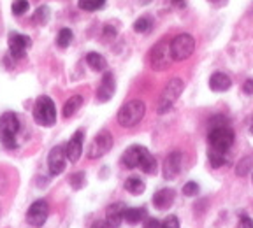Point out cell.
Masks as SVG:
<instances>
[{
  "mask_svg": "<svg viewBox=\"0 0 253 228\" xmlns=\"http://www.w3.org/2000/svg\"><path fill=\"white\" fill-rule=\"evenodd\" d=\"M144 113H146V104L139 99H134L130 102H126L122 106V109L118 111V123L125 128H130L135 126L142 118H144Z\"/></svg>",
  "mask_w": 253,
  "mask_h": 228,
  "instance_id": "6da1fadb",
  "label": "cell"
},
{
  "mask_svg": "<svg viewBox=\"0 0 253 228\" xmlns=\"http://www.w3.org/2000/svg\"><path fill=\"white\" fill-rule=\"evenodd\" d=\"M183 86H185V84H183V81L179 77L170 79L169 83L166 84L164 91L160 93V99H158V106H157L158 114H166L172 109L176 100L179 99V95L183 93Z\"/></svg>",
  "mask_w": 253,
  "mask_h": 228,
  "instance_id": "7a4b0ae2",
  "label": "cell"
},
{
  "mask_svg": "<svg viewBox=\"0 0 253 228\" xmlns=\"http://www.w3.org/2000/svg\"><path fill=\"white\" fill-rule=\"evenodd\" d=\"M20 132V119L14 113H5L0 118V141L7 150H14L16 146V135Z\"/></svg>",
  "mask_w": 253,
  "mask_h": 228,
  "instance_id": "3957f363",
  "label": "cell"
},
{
  "mask_svg": "<svg viewBox=\"0 0 253 228\" xmlns=\"http://www.w3.org/2000/svg\"><path fill=\"white\" fill-rule=\"evenodd\" d=\"M208 141H210L211 148H213L214 151L225 153V151H229L234 144V132L230 126L216 125L211 128L210 135H208Z\"/></svg>",
  "mask_w": 253,
  "mask_h": 228,
  "instance_id": "277c9868",
  "label": "cell"
},
{
  "mask_svg": "<svg viewBox=\"0 0 253 228\" xmlns=\"http://www.w3.org/2000/svg\"><path fill=\"white\" fill-rule=\"evenodd\" d=\"M34 119L41 126H51L56 121V107L49 97H39L34 106Z\"/></svg>",
  "mask_w": 253,
  "mask_h": 228,
  "instance_id": "5b68a950",
  "label": "cell"
},
{
  "mask_svg": "<svg viewBox=\"0 0 253 228\" xmlns=\"http://www.w3.org/2000/svg\"><path fill=\"white\" fill-rule=\"evenodd\" d=\"M170 51H172V58L176 62H183L194 55L195 39L190 34H179L170 40Z\"/></svg>",
  "mask_w": 253,
  "mask_h": 228,
  "instance_id": "8992f818",
  "label": "cell"
},
{
  "mask_svg": "<svg viewBox=\"0 0 253 228\" xmlns=\"http://www.w3.org/2000/svg\"><path fill=\"white\" fill-rule=\"evenodd\" d=\"M172 51H170V42L160 40L150 53V65L155 71H166L172 63Z\"/></svg>",
  "mask_w": 253,
  "mask_h": 228,
  "instance_id": "52a82bcc",
  "label": "cell"
},
{
  "mask_svg": "<svg viewBox=\"0 0 253 228\" xmlns=\"http://www.w3.org/2000/svg\"><path fill=\"white\" fill-rule=\"evenodd\" d=\"M113 148V135L107 132V130H102L99 134L95 135L93 141L88 146V158L90 160H97V158H102L104 154H107Z\"/></svg>",
  "mask_w": 253,
  "mask_h": 228,
  "instance_id": "ba28073f",
  "label": "cell"
},
{
  "mask_svg": "<svg viewBox=\"0 0 253 228\" xmlns=\"http://www.w3.org/2000/svg\"><path fill=\"white\" fill-rule=\"evenodd\" d=\"M47 216H49V205H47L46 200H36L34 204L28 207V213H27V221L30 227H36L41 228L44 223H46Z\"/></svg>",
  "mask_w": 253,
  "mask_h": 228,
  "instance_id": "9c48e42d",
  "label": "cell"
},
{
  "mask_svg": "<svg viewBox=\"0 0 253 228\" xmlns=\"http://www.w3.org/2000/svg\"><path fill=\"white\" fill-rule=\"evenodd\" d=\"M9 55L12 60H21L25 58V53L30 47L32 40L28 36H21V34H11L9 36Z\"/></svg>",
  "mask_w": 253,
  "mask_h": 228,
  "instance_id": "30bf717a",
  "label": "cell"
},
{
  "mask_svg": "<svg viewBox=\"0 0 253 228\" xmlns=\"http://www.w3.org/2000/svg\"><path fill=\"white\" fill-rule=\"evenodd\" d=\"M65 160H67V153H65V146H55L51 151H49V156H47V167H49V172L53 176H58L65 169Z\"/></svg>",
  "mask_w": 253,
  "mask_h": 228,
  "instance_id": "8fae6325",
  "label": "cell"
},
{
  "mask_svg": "<svg viewBox=\"0 0 253 228\" xmlns=\"http://www.w3.org/2000/svg\"><path fill=\"white\" fill-rule=\"evenodd\" d=\"M181 163H183V154L179 151H174L164 161V177L167 181H172L179 176L181 172Z\"/></svg>",
  "mask_w": 253,
  "mask_h": 228,
  "instance_id": "7c38bea8",
  "label": "cell"
},
{
  "mask_svg": "<svg viewBox=\"0 0 253 228\" xmlns=\"http://www.w3.org/2000/svg\"><path fill=\"white\" fill-rule=\"evenodd\" d=\"M83 142H84V132L83 130H78L74 135L71 137V141L65 146V153H67V160L71 163H76V161L81 158V153H83Z\"/></svg>",
  "mask_w": 253,
  "mask_h": 228,
  "instance_id": "4fadbf2b",
  "label": "cell"
},
{
  "mask_svg": "<svg viewBox=\"0 0 253 228\" xmlns=\"http://www.w3.org/2000/svg\"><path fill=\"white\" fill-rule=\"evenodd\" d=\"M116 91V81L113 72H104L102 79H100L99 90H97V100L99 102H107V100L115 95Z\"/></svg>",
  "mask_w": 253,
  "mask_h": 228,
  "instance_id": "5bb4252c",
  "label": "cell"
},
{
  "mask_svg": "<svg viewBox=\"0 0 253 228\" xmlns=\"http://www.w3.org/2000/svg\"><path fill=\"white\" fill-rule=\"evenodd\" d=\"M144 150H146L144 146H130V148L123 153L122 163L126 167V169H135V167H139Z\"/></svg>",
  "mask_w": 253,
  "mask_h": 228,
  "instance_id": "9a60e30c",
  "label": "cell"
},
{
  "mask_svg": "<svg viewBox=\"0 0 253 228\" xmlns=\"http://www.w3.org/2000/svg\"><path fill=\"white\" fill-rule=\"evenodd\" d=\"M174 198H176L174 190L172 188H164L153 195V204H155V207L160 209V211H166V209H169L170 205L174 204Z\"/></svg>",
  "mask_w": 253,
  "mask_h": 228,
  "instance_id": "2e32d148",
  "label": "cell"
},
{
  "mask_svg": "<svg viewBox=\"0 0 253 228\" xmlns=\"http://www.w3.org/2000/svg\"><path fill=\"white\" fill-rule=\"evenodd\" d=\"M125 205L123 204H113L107 207L106 211V223L109 225L111 228H118L123 221V213H125Z\"/></svg>",
  "mask_w": 253,
  "mask_h": 228,
  "instance_id": "e0dca14e",
  "label": "cell"
},
{
  "mask_svg": "<svg viewBox=\"0 0 253 228\" xmlns=\"http://www.w3.org/2000/svg\"><path fill=\"white\" fill-rule=\"evenodd\" d=\"M230 86H232V81H230L229 76L223 74V72H214V74L210 77V88L213 91H218V93H221V91L229 90Z\"/></svg>",
  "mask_w": 253,
  "mask_h": 228,
  "instance_id": "ac0fdd59",
  "label": "cell"
},
{
  "mask_svg": "<svg viewBox=\"0 0 253 228\" xmlns=\"http://www.w3.org/2000/svg\"><path fill=\"white\" fill-rule=\"evenodd\" d=\"M144 218H146V209L144 207H130V209H125V213H123V220L130 225L139 223Z\"/></svg>",
  "mask_w": 253,
  "mask_h": 228,
  "instance_id": "d6986e66",
  "label": "cell"
},
{
  "mask_svg": "<svg viewBox=\"0 0 253 228\" xmlns=\"http://www.w3.org/2000/svg\"><path fill=\"white\" fill-rule=\"evenodd\" d=\"M139 169L144 170L146 174H155V172H157V158H155L148 150H144V153H142Z\"/></svg>",
  "mask_w": 253,
  "mask_h": 228,
  "instance_id": "ffe728a7",
  "label": "cell"
},
{
  "mask_svg": "<svg viewBox=\"0 0 253 228\" xmlns=\"http://www.w3.org/2000/svg\"><path fill=\"white\" fill-rule=\"evenodd\" d=\"M86 63L97 72H102V71H106V69H107L106 58H104L102 55H99V53H93V51L86 55Z\"/></svg>",
  "mask_w": 253,
  "mask_h": 228,
  "instance_id": "44dd1931",
  "label": "cell"
},
{
  "mask_svg": "<svg viewBox=\"0 0 253 228\" xmlns=\"http://www.w3.org/2000/svg\"><path fill=\"white\" fill-rule=\"evenodd\" d=\"M125 190L132 195H141L146 190V185L142 181L141 177H128L125 181Z\"/></svg>",
  "mask_w": 253,
  "mask_h": 228,
  "instance_id": "7402d4cb",
  "label": "cell"
},
{
  "mask_svg": "<svg viewBox=\"0 0 253 228\" xmlns=\"http://www.w3.org/2000/svg\"><path fill=\"white\" fill-rule=\"evenodd\" d=\"M81 106H83V97H81V95L71 97V99L65 102V106H63V116H65V118H71L72 114H76V111Z\"/></svg>",
  "mask_w": 253,
  "mask_h": 228,
  "instance_id": "603a6c76",
  "label": "cell"
},
{
  "mask_svg": "<svg viewBox=\"0 0 253 228\" xmlns=\"http://www.w3.org/2000/svg\"><path fill=\"white\" fill-rule=\"evenodd\" d=\"M151 28H153V21H151V18H148V16H141L134 23V30L137 32V34H148Z\"/></svg>",
  "mask_w": 253,
  "mask_h": 228,
  "instance_id": "cb8c5ba5",
  "label": "cell"
},
{
  "mask_svg": "<svg viewBox=\"0 0 253 228\" xmlns=\"http://www.w3.org/2000/svg\"><path fill=\"white\" fill-rule=\"evenodd\" d=\"M78 5L83 11H99L106 5V0H78Z\"/></svg>",
  "mask_w": 253,
  "mask_h": 228,
  "instance_id": "d4e9b609",
  "label": "cell"
},
{
  "mask_svg": "<svg viewBox=\"0 0 253 228\" xmlns=\"http://www.w3.org/2000/svg\"><path fill=\"white\" fill-rule=\"evenodd\" d=\"M49 14H51L49 7H47V5H41L36 11V14H34V21H36L37 25H46L47 21H49Z\"/></svg>",
  "mask_w": 253,
  "mask_h": 228,
  "instance_id": "484cf974",
  "label": "cell"
},
{
  "mask_svg": "<svg viewBox=\"0 0 253 228\" xmlns=\"http://www.w3.org/2000/svg\"><path fill=\"white\" fill-rule=\"evenodd\" d=\"M72 30L71 28H62L58 34V37H56V42H58L60 47H67L69 44L72 42Z\"/></svg>",
  "mask_w": 253,
  "mask_h": 228,
  "instance_id": "4316f807",
  "label": "cell"
},
{
  "mask_svg": "<svg viewBox=\"0 0 253 228\" xmlns=\"http://www.w3.org/2000/svg\"><path fill=\"white\" fill-rule=\"evenodd\" d=\"M210 163L211 167L218 169V167L225 165L227 163V158H225V153H220V151H210Z\"/></svg>",
  "mask_w": 253,
  "mask_h": 228,
  "instance_id": "83f0119b",
  "label": "cell"
},
{
  "mask_svg": "<svg viewBox=\"0 0 253 228\" xmlns=\"http://www.w3.org/2000/svg\"><path fill=\"white\" fill-rule=\"evenodd\" d=\"M11 9H12V14L23 16L25 12L28 11V2H27V0H14Z\"/></svg>",
  "mask_w": 253,
  "mask_h": 228,
  "instance_id": "f1b7e54d",
  "label": "cell"
},
{
  "mask_svg": "<svg viewBox=\"0 0 253 228\" xmlns=\"http://www.w3.org/2000/svg\"><path fill=\"white\" fill-rule=\"evenodd\" d=\"M69 183H71L72 188H74V190L83 188V185H84V174H83V172H76V174H72V176L69 177Z\"/></svg>",
  "mask_w": 253,
  "mask_h": 228,
  "instance_id": "f546056e",
  "label": "cell"
},
{
  "mask_svg": "<svg viewBox=\"0 0 253 228\" xmlns=\"http://www.w3.org/2000/svg\"><path fill=\"white\" fill-rule=\"evenodd\" d=\"M197 191H199V185L195 181H188L183 186V195H186V197H194V195H197Z\"/></svg>",
  "mask_w": 253,
  "mask_h": 228,
  "instance_id": "4dcf8cb0",
  "label": "cell"
},
{
  "mask_svg": "<svg viewBox=\"0 0 253 228\" xmlns=\"http://www.w3.org/2000/svg\"><path fill=\"white\" fill-rule=\"evenodd\" d=\"M250 161H253V156H248V158H245V160L241 161V163H239V165H237V176H245L246 172H248V169H250Z\"/></svg>",
  "mask_w": 253,
  "mask_h": 228,
  "instance_id": "1f68e13d",
  "label": "cell"
},
{
  "mask_svg": "<svg viewBox=\"0 0 253 228\" xmlns=\"http://www.w3.org/2000/svg\"><path fill=\"white\" fill-rule=\"evenodd\" d=\"M116 34H118V32H116V28L111 27V25H106V27H104V30H102V37L106 40H113L116 37Z\"/></svg>",
  "mask_w": 253,
  "mask_h": 228,
  "instance_id": "d6a6232c",
  "label": "cell"
},
{
  "mask_svg": "<svg viewBox=\"0 0 253 228\" xmlns=\"http://www.w3.org/2000/svg\"><path fill=\"white\" fill-rule=\"evenodd\" d=\"M162 228H179V221H178V218L176 216H167L166 220H164V223H162Z\"/></svg>",
  "mask_w": 253,
  "mask_h": 228,
  "instance_id": "836d02e7",
  "label": "cell"
},
{
  "mask_svg": "<svg viewBox=\"0 0 253 228\" xmlns=\"http://www.w3.org/2000/svg\"><path fill=\"white\" fill-rule=\"evenodd\" d=\"M144 228H162V223L155 218H148L146 223H144Z\"/></svg>",
  "mask_w": 253,
  "mask_h": 228,
  "instance_id": "e575fe53",
  "label": "cell"
},
{
  "mask_svg": "<svg viewBox=\"0 0 253 228\" xmlns=\"http://www.w3.org/2000/svg\"><path fill=\"white\" fill-rule=\"evenodd\" d=\"M239 228H253V220H250L248 216H243L239 221Z\"/></svg>",
  "mask_w": 253,
  "mask_h": 228,
  "instance_id": "d590c367",
  "label": "cell"
},
{
  "mask_svg": "<svg viewBox=\"0 0 253 228\" xmlns=\"http://www.w3.org/2000/svg\"><path fill=\"white\" fill-rule=\"evenodd\" d=\"M243 91L246 95H253V79H248L245 84H243Z\"/></svg>",
  "mask_w": 253,
  "mask_h": 228,
  "instance_id": "8d00e7d4",
  "label": "cell"
},
{
  "mask_svg": "<svg viewBox=\"0 0 253 228\" xmlns=\"http://www.w3.org/2000/svg\"><path fill=\"white\" fill-rule=\"evenodd\" d=\"M208 2H210L213 7L220 9V7H223V5H227V2H229V0H208Z\"/></svg>",
  "mask_w": 253,
  "mask_h": 228,
  "instance_id": "74e56055",
  "label": "cell"
},
{
  "mask_svg": "<svg viewBox=\"0 0 253 228\" xmlns=\"http://www.w3.org/2000/svg\"><path fill=\"white\" fill-rule=\"evenodd\" d=\"M91 228H109V225H107L106 221H95V223L91 225Z\"/></svg>",
  "mask_w": 253,
  "mask_h": 228,
  "instance_id": "f35d334b",
  "label": "cell"
},
{
  "mask_svg": "<svg viewBox=\"0 0 253 228\" xmlns=\"http://www.w3.org/2000/svg\"><path fill=\"white\" fill-rule=\"evenodd\" d=\"M172 4L176 5V7H183V5H185V0H172Z\"/></svg>",
  "mask_w": 253,
  "mask_h": 228,
  "instance_id": "ab89813d",
  "label": "cell"
},
{
  "mask_svg": "<svg viewBox=\"0 0 253 228\" xmlns=\"http://www.w3.org/2000/svg\"><path fill=\"white\" fill-rule=\"evenodd\" d=\"M250 132L253 134V121H252V125H250Z\"/></svg>",
  "mask_w": 253,
  "mask_h": 228,
  "instance_id": "60d3db41",
  "label": "cell"
}]
</instances>
